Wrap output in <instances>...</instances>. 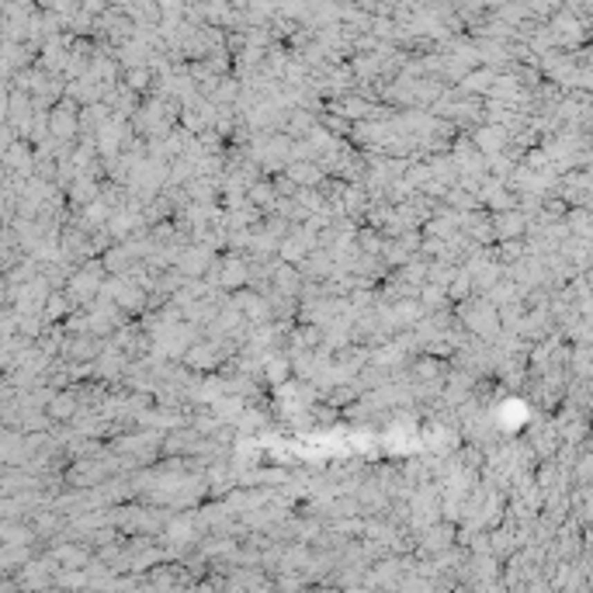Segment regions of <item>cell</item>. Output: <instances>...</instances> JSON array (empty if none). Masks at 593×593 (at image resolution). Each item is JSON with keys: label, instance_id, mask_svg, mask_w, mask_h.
<instances>
[{"label": "cell", "instance_id": "6da1fadb", "mask_svg": "<svg viewBox=\"0 0 593 593\" xmlns=\"http://www.w3.org/2000/svg\"><path fill=\"white\" fill-rule=\"evenodd\" d=\"M465 316H468V323H472L475 330H482V334H493V330H496V320H493V306H489V302H475L472 309H465Z\"/></svg>", "mask_w": 593, "mask_h": 593}, {"label": "cell", "instance_id": "7a4b0ae2", "mask_svg": "<svg viewBox=\"0 0 593 593\" xmlns=\"http://www.w3.org/2000/svg\"><path fill=\"white\" fill-rule=\"evenodd\" d=\"M475 143H479L486 153H496V149L507 146V132H503L500 125H482V129L475 132Z\"/></svg>", "mask_w": 593, "mask_h": 593}, {"label": "cell", "instance_id": "3957f363", "mask_svg": "<svg viewBox=\"0 0 593 593\" xmlns=\"http://www.w3.org/2000/svg\"><path fill=\"white\" fill-rule=\"evenodd\" d=\"M493 226H496V232L507 239V236H520L527 222H524V215H520V212H507V208H503V215H500Z\"/></svg>", "mask_w": 593, "mask_h": 593}, {"label": "cell", "instance_id": "277c9868", "mask_svg": "<svg viewBox=\"0 0 593 593\" xmlns=\"http://www.w3.org/2000/svg\"><path fill=\"white\" fill-rule=\"evenodd\" d=\"M208 264V250H201V246H194V250H188L181 260H177V267L184 271V274H198L201 267Z\"/></svg>", "mask_w": 593, "mask_h": 593}, {"label": "cell", "instance_id": "5b68a950", "mask_svg": "<svg viewBox=\"0 0 593 593\" xmlns=\"http://www.w3.org/2000/svg\"><path fill=\"white\" fill-rule=\"evenodd\" d=\"M493 84V73L489 70H475V73H465L462 77V91H489Z\"/></svg>", "mask_w": 593, "mask_h": 593}, {"label": "cell", "instance_id": "8992f818", "mask_svg": "<svg viewBox=\"0 0 593 593\" xmlns=\"http://www.w3.org/2000/svg\"><path fill=\"white\" fill-rule=\"evenodd\" d=\"M226 284H239L243 281V264L239 260H226V277H222Z\"/></svg>", "mask_w": 593, "mask_h": 593}]
</instances>
